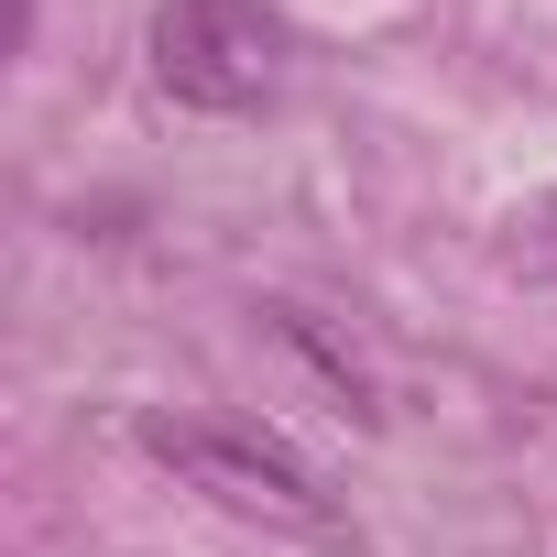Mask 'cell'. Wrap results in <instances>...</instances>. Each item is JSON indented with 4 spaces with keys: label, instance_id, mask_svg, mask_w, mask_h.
<instances>
[{
    "label": "cell",
    "instance_id": "6da1fadb",
    "mask_svg": "<svg viewBox=\"0 0 557 557\" xmlns=\"http://www.w3.org/2000/svg\"><path fill=\"white\" fill-rule=\"evenodd\" d=\"M153 88L208 121H251L285 88V23L262 0H164L153 12Z\"/></svg>",
    "mask_w": 557,
    "mask_h": 557
},
{
    "label": "cell",
    "instance_id": "7a4b0ae2",
    "mask_svg": "<svg viewBox=\"0 0 557 557\" xmlns=\"http://www.w3.org/2000/svg\"><path fill=\"white\" fill-rule=\"evenodd\" d=\"M143 448L164 459V470H186L197 492H219V503H240V513H273V524H329L339 503H329V481L285 448V437H251V426H208V416H143Z\"/></svg>",
    "mask_w": 557,
    "mask_h": 557
}]
</instances>
